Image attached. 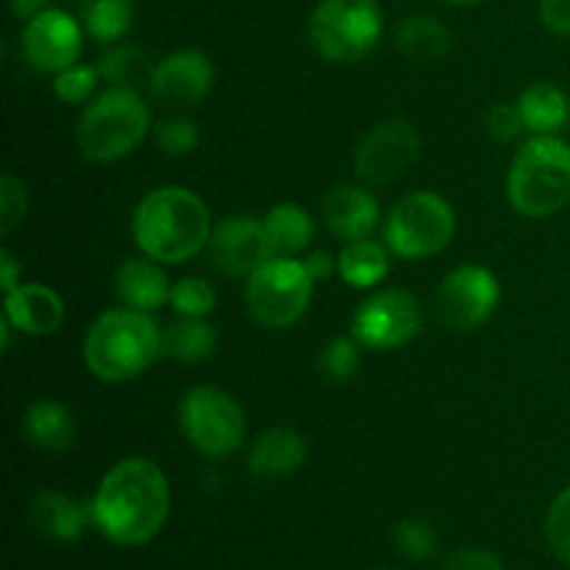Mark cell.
Segmentation results:
<instances>
[{"mask_svg": "<svg viewBox=\"0 0 570 570\" xmlns=\"http://www.w3.org/2000/svg\"><path fill=\"white\" fill-rule=\"evenodd\" d=\"M50 0H9L11 11H14L17 20H33L37 14H42L45 9H50Z\"/></svg>", "mask_w": 570, "mask_h": 570, "instance_id": "60d3db41", "label": "cell"}, {"mask_svg": "<svg viewBox=\"0 0 570 570\" xmlns=\"http://www.w3.org/2000/svg\"><path fill=\"white\" fill-rule=\"evenodd\" d=\"M31 521L48 538L59 540V543H76L92 521V504H81L65 493L45 490V493L33 495Z\"/></svg>", "mask_w": 570, "mask_h": 570, "instance_id": "d6986e66", "label": "cell"}, {"mask_svg": "<svg viewBox=\"0 0 570 570\" xmlns=\"http://www.w3.org/2000/svg\"><path fill=\"white\" fill-rule=\"evenodd\" d=\"M382 26L376 0H321L309 17V39L326 61L351 65L376 48Z\"/></svg>", "mask_w": 570, "mask_h": 570, "instance_id": "8992f818", "label": "cell"}, {"mask_svg": "<svg viewBox=\"0 0 570 570\" xmlns=\"http://www.w3.org/2000/svg\"><path fill=\"white\" fill-rule=\"evenodd\" d=\"M421 328V306L404 289H382L356 309L351 332L367 348L390 351L410 343Z\"/></svg>", "mask_w": 570, "mask_h": 570, "instance_id": "7c38bea8", "label": "cell"}, {"mask_svg": "<svg viewBox=\"0 0 570 570\" xmlns=\"http://www.w3.org/2000/svg\"><path fill=\"white\" fill-rule=\"evenodd\" d=\"M115 289L128 309L154 312L170 304V282L156 259H126L115 273Z\"/></svg>", "mask_w": 570, "mask_h": 570, "instance_id": "ac0fdd59", "label": "cell"}, {"mask_svg": "<svg viewBox=\"0 0 570 570\" xmlns=\"http://www.w3.org/2000/svg\"><path fill=\"white\" fill-rule=\"evenodd\" d=\"M215 83V67L200 50H176L156 65L150 76V92L170 109L195 106L209 95Z\"/></svg>", "mask_w": 570, "mask_h": 570, "instance_id": "9a60e30c", "label": "cell"}, {"mask_svg": "<svg viewBox=\"0 0 570 570\" xmlns=\"http://www.w3.org/2000/svg\"><path fill=\"white\" fill-rule=\"evenodd\" d=\"M312 287L315 282L306 273L304 262H295L289 256H273L248 276L245 298H248L250 315L262 326L287 328L304 317Z\"/></svg>", "mask_w": 570, "mask_h": 570, "instance_id": "ba28073f", "label": "cell"}, {"mask_svg": "<svg viewBox=\"0 0 570 570\" xmlns=\"http://www.w3.org/2000/svg\"><path fill=\"white\" fill-rule=\"evenodd\" d=\"M373 570H393V568H373Z\"/></svg>", "mask_w": 570, "mask_h": 570, "instance_id": "7bdbcfd3", "label": "cell"}, {"mask_svg": "<svg viewBox=\"0 0 570 570\" xmlns=\"http://www.w3.org/2000/svg\"><path fill=\"white\" fill-rule=\"evenodd\" d=\"M28 209L26 184L11 173H3L0 178V232L11 234L22 223Z\"/></svg>", "mask_w": 570, "mask_h": 570, "instance_id": "1f68e13d", "label": "cell"}, {"mask_svg": "<svg viewBox=\"0 0 570 570\" xmlns=\"http://www.w3.org/2000/svg\"><path fill=\"white\" fill-rule=\"evenodd\" d=\"M421 156V137L404 120H384L356 148V176L371 187L399 181Z\"/></svg>", "mask_w": 570, "mask_h": 570, "instance_id": "8fae6325", "label": "cell"}, {"mask_svg": "<svg viewBox=\"0 0 570 570\" xmlns=\"http://www.w3.org/2000/svg\"><path fill=\"white\" fill-rule=\"evenodd\" d=\"M262 223H265L273 254H301L312 239V217L295 204L273 206Z\"/></svg>", "mask_w": 570, "mask_h": 570, "instance_id": "484cf974", "label": "cell"}, {"mask_svg": "<svg viewBox=\"0 0 570 570\" xmlns=\"http://www.w3.org/2000/svg\"><path fill=\"white\" fill-rule=\"evenodd\" d=\"M393 543L406 560L423 562L432 560L434 551H438V534L421 518H404V521L395 523L393 529Z\"/></svg>", "mask_w": 570, "mask_h": 570, "instance_id": "f1b7e54d", "label": "cell"}, {"mask_svg": "<svg viewBox=\"0 0 570 570\" xmlns=\"http://www.w3.org/2000/svg\"><path fill=\"white\" fill-rule=\"evenodd\" d=\"M178 423L189 445L206 456L234 454L248 432L243 406L217 387L189 390L178 406Z\"/></svg>", "mask_w": 570, "mask_h": 570, "instance_id": "9c48e42d", "label": "cell"}, {"mask_svg": "<svg viewBox=\"0 0 570 570\" xmlns=\"http://www.w3.org/2000/svg\"><path fill=\"white\" fill-rule=\"evenodd\" d=\"M518 106H521L523 122L534 134H557L570 122L568 95L549 81L532 83V87L523 89Z\"/></svg>", "mask_w": 570, "mask_h": 570, "instance_id": "603a6c76", "label": "cell"}, {"mask_svg": "<svg viewBox=\"0 0 570 570\" xmlns=\"http://www.w3.org/2000/svg\"><path fill=\"white\" fill-rule=\"evenodd\" d=\"M83 28L98 42H117L134 26L131 0H81Z\"/></svg>", "mask_w": 570, "mask_h": 570, "instance_id": "4316f807", "label": "cell"}, {"mask_svg": "<svg viewBox=\"0 0 570 570\" xmlns=\"http://www.w3.org/2000/svg\"><path fill=\"white\" fill-rule=\"evenodd\" d=\"M501 301L499 278L482 265L456 267L440 282L434 295V315L449 332H476L493 317Z\"/></svg>", "mask_w": 570, "mask_h": 570, "instance_id": "30bf717a", "label": "cell"}, {"mask_svg": "<svg viewBox=\"0 0 570 570\" xmlns=\"http://www.w3.org/2000/svg\"><path fill=\"white\" fill-rule=\"evenodd\" d=\"M217 345V334L204 317H181L170 323L161 334V354L178 362H204L209 360Z\"/></svg>", "mask_w": 570, "mask_h": 570, "instance_id": "d4e9b609", "label": "cell"}, {"mask_svg": "<svg viewBox=\"0 0 570 570\" xmlns=\"http://www.w3.org/2000/svg\"><path fill=\"white\" fill-rule=\"evenodd\" d=\"M83 33L76 17L59 9H45L22 28V53L37 70L61 72L81 53Z\"/></svg>", "mask_w": 570, "mask_h": 570, "instance_id": "4fadbf2b", "label": "cell"}, {"mask_svg": "<svg viewBox=\"0 0 570 570\" xmlns=\"http://www.w3.org/2000/svg\"><path fill=\"white\" fill-rule=\"evenodd\" d=\"M156 142L165 154L184 156L198 145V126L187 117H167L156 126Z\"/></svg>", "mask_w": 570, "mask_h": 570, "instance_id": "836d02e7", "label": "cell"}, {"mask_svg": "<svg viewBox=\"0 0 570 570\" xmlns=\"http://www.w3.org/2000/svg\"><path fill=\"white\" fill-rule=\"evenodd\" d=\"M3 315L22 334L45 337L65 323V301L45 284H20L6 293Z\"/></svg>", "mask_w": 570, "mask_h": 570, "instance_id": "2e32d148", "label": "cell"}, {"mask_svg": "<svg viewBox=\"0 0 570 570\" xmlns=\"http://www.w3.org/2000/svg\"><path fill=\"white\" fill-rule=\"evenodd\" d=\"M148 128L150 111L137 89L111 87L83 109L76 142L89 161H117L142 142Z\"/></svg>", "mask_w": 570, "mask_h": 570, "instance_id": "5b68a950", "label": "cell"}, {"mask_svg": "<svg viewBox=\"0 0 570 570\" xmlns=\"http://www.w3.org/2000/svg\"><path fill=\"white\" fill-rule=\"evenodd\" d=\"M28 440L42 451H67L76 443V417L59 401H37L22 417Z\"/></svg>", "mask_w": 570, "mask_h": 570, "instance_id": "7402d4cb", "label": "cell"}, {"mask_svg": "<svg viewBox=\"0 0 570 570\" xmlns=\"http://www.w3.org/2000/svg\"><path fill=\"white\" fill-rule=\"evenodd\" d=\"M540 20L549 31L570 37V0H540Z\"/></svg>", "mask_w": 570, "mask_h": 570, "instance_id": "74e56055", "label": "cell"}, {"mask_svg": "<svg viewBox=\"0 0 570 570\" xmlns=\"http://www.w3.org/2000/svg\"><path fill=\"white\" fill-rule=\"evenodd\" d=\"M395 48L410 61L434 65L443 59L451 48V31L445 22L429 14H410L395 28Z\"/></svg>", "mask_w": 570, "mask_h": 570, "instance_id": "44dd1931", "label": "cell"}, {"mask_svg": "<svg viewBox=\"0 0 570 570\" xmlns=\"http://www.w3.org/2000/svg\"><path fill=\"white\" fill-rule=\"evenodd\" d=\"M209 254L212 265L226 276H250L276 256L267 239L265 223L245 215H234L212 228Z\"/></svg>", "mask_w": 570, "mask_h": 570, "instance_id": "5bb4252c", "label": "cell"}, {"mask_svg": "<svg viewBox=\"0 0 570 570\" xmlns=\"http://www.w3.org/2000/svg\"><path fill=\"white\" fill-rule=\"evenodd\" d=\"M134 239L156 262L193 259L212 239V217L200 195L187 187H161L139 200Z\"/></svg>", "mask_w": 570, "mask_h": 570, "instance_id": "7a4b0ae2", "label": "cell"}, {"mask_svg": "<svg viewBox=\"0 0 570 570\" xmlns=\"http://www.w3.org/2000/svg\"><path fill=\"white\" fill-rule=\"evenodd\" d=\"M98 70L83 65H72L67 70H61L53 81L56 98L65 100V104H83V100L92 95L95 83H98Z\"/></svg>", "mask_w": 570, "mask_h": 570, "instance_id": "e575fe53", "label": "cell"}, {"mask_svg": "<svg viewBox=\"0 0 570 570\" xmlns=\"http://www.w3.org/2000/svg\"><path fill=\"white\" fill-rule=\"evenodd\" d=\"M546 534H549L551 551L570 566V488L562 490L551 501L549 518H546Z\"/></svg>", "mask_w": 570, "mask_h": 570, "instance_id": "d6a6232c", "label": "cell"}, {"mask_svg": "<svg viewBox=\"0 0 570 570\" xmlns=\"http://www.w3.org/2000/svg\"><path fill=\"white\" fill-rule=\"evenodd\" d=\"M323 220L328 232L348 239H367L379 223V204L367 189L343 184V187L328 189L323 198Z\"/></svg>", "mask_w": 570, "mask_h": 570, "instance_id": "e0dca14e", "label": "cell"}, {"mask_svg": "<svg viewBox=\"0 0 570 570\" xmlns=\"http://www.w3.org/2000/svg\"><path fill=\"white\" fill-rule=\"evenodd\" d=\"M0 282H3V293H11L14 287H20V282H17V276H20V262H17V256L11 254V250H0Z\"/></svg>", "mask_w": 570, "mask_h": 570, "instance_id": "ab89813d", "label": "cell"}, {"mask_svg": "<svg viewBox=\"0 0 570 570\" xmlns=\"http://www.w3.org/2000/svg\"><path fill=\"white\" fill-rule=\"evenodd\" d=\"M340 276L351 287H376L390 273V254L373 239H354L340 250Z\"/></svg>", "mask_w": 570, "mask_h": 570, "instance_id": "cb8c5ba5", "label": "cell"}, {"mask_svg": "<svg viewBox=\"0 0 570 570\" xmlns=\"http://www.w3.org/2000/svg\"><path fill=\"white\" fill-rule=\"evenodd\" d=\"M304 267L312 282H326V278L334 276V271H340V259L328 250H312L304 259Z\"/></svg>", "mask_w": 570, "mask_h": 570, "instance_id": "f35d334b", "label": "cell"}, {"mask_svg": "<svg viewBox=\"0 0 570 570\" xmlns=\"http://www.w3.org/2000/svg\"><path fill=\"white\" fill-rule=\"evenodd\" d=\"M161 356V332L148 312L109 309L83 337V362L104 382H128Z\"/></svg>", "mask_w": 570, "mask_h": 570, "instance_id": "3957f363", "label": "cell"}, {"mask_svg": "<svg viewBox=\"0 0 570 570\" xmlns=\"http://www.w3.org/2000/svg\"><path fill=\"white\" fill-rule=\"evenodd\" d=\"M217 304V293L204 278H181L170 293V306L181 317H206Z\"/></svg>", "mask_w": 570, "mask_h": 570, "instance_id": "f546056e", "label": "cell"}, {"mask_svg": "<svg viewBox=\"0 0 570 570\" xmlns=\"http://www.w3.org/2000/svg\"><path fill=\"white\" fill-rule=\"evenodd\" d=\"M170 512V488L156 462L128 456L117 462L92 499V523L117 546H145Z\"/></svg>", "mask_w": 570, "mask_h": 570, "instance_id": "6da1fadb", "label": "cell"}, {"mask_svg": "<svg viewBox=\"0 0 570 570\" xmlns=\"http://www.w3.org/2000/svg\"><path fill=\"white\" fill-rule=\"evenodd\" d=\"M356 367H360V340L340 337L323 348L321 371L332 382H345V379L354 376Z\"/></svg>", "mask_w": 570, "mask_h": 570, "instance_id": "4dcf8cb0", "label": "cell"}, {"mask_svg": "<svg viewBox=\"0 0 570 570\" xmlns=\"http://www.w3.org/2000/svg\"><path fill=\"white\" fill-rule=\"evenodd\" d=\"M445 3H454V6H473V3H482V0H445Z\"/></svg>", "mask_w": 570, "mask_h": 570, "instance_id": "b9f144b4", "label": "cell"}, {"mask_svg": "<svg viewBox=\"0 0 570 570\" xmlns=\"http://www.w3.org/2000/svg\"><path fill=\"white\" fill-rule=\"evenodd\" d=\"M454 228V209L438 193L417 189L390 209L384 239L387 248L404 259H426L451 243Z\"/></svg>", "mask_w": 570, "mask_h": 570, "instance_id": "52a82bcc", "label": "cell"}, {"mask_svg": "<svg viewBox=\"0 0 570 570\" xmlns=\"http://www.w3.org/2000/svg\"><path fill=\"white\" fill-rule=\"evenodd\" d=\"M156 67H150V59L139 48H115L100 59L98 72L109 83L122 89H139L142 83H150Z\"/></svg>", "mask_w": 570, "mask_h": 570, "instance_id": "83f0119b", "label": "cell"}, {"mask_svg": "<svg viewBox=\"0 0 570 570\" xmlns=\"http://www.w3.org/2000/svg\"><path fill=\"white\" fill-rule=\"evenodd\" d=\"M440 570H504L499 557L484 549H460L443 562Z\"/></svg>", "mask_w": 570, "mask_h": 570, "instance_id": "8d00e7d4", "label": "cell"}, {"mask_svg": "<svg viewBox=\"0 0 570 570\" xmlns=\"http://www.w3.org/2000/svg\"><path fill=\"white\" fill-rule=\"evenodd\" d=\"M488 131L493 134L501 142H510V139L521 137V131H527V122H523L521 106L518 104H499L490 109L488 115Z\"/></svg>", "mask_w": 570, "mask_h": 570, "instance_id": "d590c367", "label": "cell"}, {"mask_svg": "<svg viewBox=\"0 0 570 570\" xmlns=\"http://www.w3.org/2000/svg\"><path fill=\"white\" fill-rule=\"evenodd\" d=\"M306 443L293 429H271L250 449L248 468L256 479H287L304 465Z\"/></svg>", "mask_w": 570, "mask_h": 570, "instance_id": "ffe728a7", "label": "cell"}, {"mask_svg": "<svg viewBox=\"0 0 570 570\" xmlns=\"http://www.w3.org/2000/svg\"><path fill=\"white\" fill-rule=\"evenodd\" d=\"M512 209L523 217H549L570 204V145L538 134L515 156L507 178Z\"/></svg>", "mask_w": 570, "mask_h": 570, "instance_id": "277c9868", "label": "cell"}]
</instances>
